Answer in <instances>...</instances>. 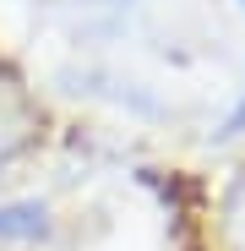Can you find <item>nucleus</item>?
I'll return each instance as SVG.
<instances>
[{
    "label": "nucleus",
    "instance_id": "nucleus-2",
    "mask_svg": "<svg viewBox=\"0 0 245 251\" xmlns=\"http://www.w3.org/2000/svg\"><path fill=\"white\" fill-rule=\"evenodd\" d=\"M223 235H229V251H245V175L234 180V191L223 202Z\"/></svg>",
    "mask_w": 245,
    "mask_h": 251
},
{
    "label": "nucleus",
    "instance_id": "nucleus-3",
    "mask_svg": "<svg viewBox=\"0 0 245 251\" xmlns=\"http://www.w3.org/2000/svg\"><path fill=\"white\" fill-rule=\"evenodd\" d=\"M240 131H245V93H240V104H234V115L223 120V131H218V137H240Z\"/></svg>",
    "mask_w": 245,
    "mask_h": 251
},
{
    "label": "nucleus",
    "instance_id": "nucleus-4",
    "mask_svg": "<svg viewBox=\"0 0 245 251\" xmlns=\"http://www.w3.org/2000/svg\"><path fill=\"white\" fill-rule=\"evenodd\" d=\"M240 6H245V0H240Z\"/></svg>",
    "mask_w": 245,
    "mask_h": 251
},
{
    "label": "nucleus",
    "instance_id": "nucleus-1",
    "mask_svg": "<svg viewBox=\"0 0 245 251\" xmlns=\"http://www.w3.org/2000/svg\"><path fill=\"white\" fill-rule=\"evenodd\" d=\"M44 235H49V213L38 202L0 207V240H44Z\"/></svg>",
    "mask_w": 245,
    "mask_h": 251
}]
</instances>
